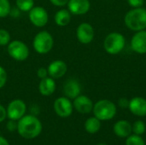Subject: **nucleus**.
I'll use <instances>...</instances> for the list:
<instances>
[{
  "mask_svg": "<svg viewBox=\"0 0 146 145\" xmlns=\"http://www.w3.org/2000/svg\"><path fill=\"white\" fill-rule=\"evenodd\" d=\"M42 123L35 115H25L18 121L17 132L21 137L26 139H33L42 132Z\"/></svg>",
  "mask_w": 146,
  "mask_h": 145,
  "instance_id": "obj_1",
  "label": "nucleus"
},
{
  "mask_svg": "<svg viewBox=\"0 0 146 145\" xmlns=\"http://www.w3.org/2000/svg\"><path fill=\"white\" fill-rule=\"evenodd\" d=\"M124 23L126 26L133 32H139L146 29V9L133 8L124 17Z\"/></svg>",
  "mask_w": 146,
  "mask_h": 145,
  "instance_id": "obj_2",
  "label": "nucleus"
},
{
  "mask_svg": "<svg viewBox=\"0 0 146 145\" xmlns=\"http://www.w3.org/2000/svg\"><path fill=\"white\" fill-rule=\"evenodd\" d=\"M92 112L94 116L101 121H106L112 120L117 112L116 105L110 100L102 99L98 101L93 105Z\"/></svg>",
  "mask_w": 146,
  "mask_h": 145,
  "instance_id": "obj_3",
  "label": "nucleus"
},
{
  "mask_svg": "<svg viewBox=\"0 0 146 145\" xmlns=\"http://www.w3.org/2000/svg\"><path fill=\"white\" fill-rule=\"evenodd\" d=\"M126 46V38L118 32L109 33L104 40V49L110 55L121 53Z\"/></svg>",
  "mask_w": 146,
  "mask_h": 145,
  "instance_id": "obj_4",
  "label": "nucleus"
},
{
  "mask_svg": "<svg viewBox=\"0 0 146 145\" xmlns=\"http://www.w3.org/2000/svg\"><path fill=\"white\" fill-rule=\"evenodd\" d=\"M53 46V36L47 31H40L33 38V47L38 54L45 55L52 50Z\"/></svg>",
  "mask_w": 146,
  "mask_h": 145,
  "instance_id": "obj_5",
  "label": "nucleus"
},
{
  "mask_svg": "<svg viewBox=\"0 0 146 145\" xmlns=\"http://www.w3.org/2000/svg\"><path fill=\"white\" fill-rule=\"evenodd\" d=\"M7 52L9 56L17 62H24L29 56L28 46L21 40L15 39L9 42L7 45Z\"/></svg>",
  "mask_w": 146,
  "mask_h": 145,
  "instance_id": "obj_6",
  "label": "nucleus"
},
{
  "mask_svg": "<svg viewBox=\"0 0 146 145\" xmlns=\"http://www.w3.org/2000/svg\"><path fill=\"white\" fill-rule=\"evenodd\" d=\"M28 18L30 22L36 27H44L47 25L49 21V15L47 10L42 6H34L28 12Z\"/></svg>",
  "mask_w": 146,
  "mask_h": 145,
  "instance_id": "obj_7",
  "label": "nucleus"
},
{
  "mask_svg": "<svg viewBox=\"0 0 146 145\" xmlns=\"http://www.w3.org/2000/svg\"><path fill=\"white\" fill-rule=\"evenodd\" d=\"M53 109L55 113L61 118L69 117L74 111V106L71 99L66 97L65 96L60 97L55 100Z\"/></svg>",
  "mask_w": 146,
  "mask_h": 145,
  "instance_id": "obj_8",
  "label": "nucleus"
},
{
  "mask_svg": "<svg viewBox=\"0 0 146 145\" xmlns=\"http://www.w3.org/2000/svg\"><path fill=\"white\" fill-rule=\"evenodd\" d=\"M7 117L9 120L19 121L26 115L27 105L24 101L21 99L12 100L7 107Z\"/></svg>",
  "mask_w": 146,
  "mask_h": 145,
  "instance_id": "obj_9",
  "label": "nucleus"
},
{
  "mask_svg": "<svg viewBox=\"0 0 146 145\" xmlns=\"http://www.w3.org/2000/svg\"><path fill=\"white\" fill-rule=\"evenodd\" d=\"M95 36L93 26L88 22L80 23L76 29V37L79 42L82 44H91Z\"/></svg>",
  "mask_w": 146,
  "mask_h": 145,
  "instance_id": "obj_10",
  "label": "nucleus"
},
{
  "mask_svg": "<svg viewBox=\"0 0 146 145\" xmlns=\"http://www.w3.org/2000/svg\"><path fill=\"white\" fill-rule=\"evenodd\" d=\"M130 46L132 50L137 54H146V29L135 32L131 38Z\"/></svg>",
  "mask_w": 146,
  "mask_h": 145,
  "instance_id": "obj_11",
  "label": "nucleus"
},
{
  "mask_svg": "<svg viewBox=\"0 0 146 145\" xmlns=\"http://www.w3.org/2000/svg\"><path fill=\"white\" fill-rule=\"evenodd\" d=\"M94 103H92V99L85 95H80L74 99L73 106L74 109L80 114L86 115L90 114L93 109Z\"/></svg>",
  "mask_w": 146,
  "mask_h": 145,
  "instance_id": "obj_12",
  "label": "nucleus"
},
{
  "mask_svg": "<svg viewBox=\"0 0 146 145\" xmlns=\"http://www.w3.org/2000/svg\"><path fill=\"white\" fill-rule=\"evenodd\" d=\"M48 74L54 79L62 78L68 72V65L62 60H55L51 62L48 68Z\"/></svg>",
  "mask_w": 146,
  "mask_h": 145,
  "instance_id": "obj_13",
  "label": "nucleus"
},
{
  "mask_svg": "<svg viewBox=\"0 0 146 145\" xmlns=\"http://www.w3.org/2000/svg\"><path fill=\"white\" fill-rule=\"evenodd\" d=\"M67 6L72 15H83L90 10L91 3L90 0H69Z\"/></svg>",
  "mask_w": 146,
  "mask_h": 145,
  "instance_id": "obj_14",
  "label": "nucleus"
},
{
  "mask_svg": "<svg viewBox=\"0 0 146 145\" xmlns=\"http://www.w3.org/2000/svg\"><path fill=\"white\" fill-rule=\"evenodd\" d=\"M128 109L132 114L139 117L146 116V99L142 97H135L129 100Z\"/></svg>",
  "mask_w": 146,
  "mask_h": 145,
  "instance_id": "obj_15",
  "label": "nucleus"
},
{
  "mask_svg": "<svg viewBox=\"0 0 146 145\" xmlns=\"http://www.w3.org/2000/svg\"><path fill=\"white\" fill-rule=\"evenodd\" d=\"M64 96L69 99H74L81 93V85L75 79H68L63 85Z\"/></svg>",
  "mask_w": 146,
  "mask_h": 145,
  "instance_id": "obj_16",
  "label": "nucleus"
},
{
  "mask_svg": "<svg viewBox=\"0 0 146 145\" xmlns=\"http://www.w3.org/2000/svg\"><path fill=\"white\" fill-rule=\"evenodd\" d=\"M38 92L44 97L51 96L56 89V84L53 78L48 76L44 79H40L38 86Z\"/></svg>",
  "mask_w": 146,
  "mask_h": 145,
  "instance_id": "obj_17",
  "label": "nucleus"
},
{
  "mask_svg": "<svg viewBox=\"0 0 146 145\" xmlns=\"http://www.w3.org/2000/svg\"><path fill=\"white\" fill-rule=\"evenodd\" d=\"M113 130H114L115 134L117 137L121 138H127L133 132L132 125L125 120H121V121H117L114 125Z\"/></svg>",
  "mask_w": 146,
  "mask_h": 145,
  "instance_id": "obj_18",
  "label": "nucleus"
},
{
  "mask_svg": "<svg viewBox=\"0 0 146 145\" xmlns=\"http://www.w3.org/2000/svg\"><path fill=\"white\" fill-rule=\"evenodd\" d=\"M72 14L67 9H61L55 14V23L59 26H66L71 21Z\"/></svg>",
  "mask_w": 146,
  "mask_h": 145,
  "instance_id": "obj_19",
  "label": "nucleus"
},
{
  "mask_svg": "<svg viewBox=\"0 0 146 145\" xmlns=\"http://www.w3.org/2000/svg\"><path fill=\"white\" fill-rule=\"evenodd\" d=\"M101 128V121L97 117H90L85 122V129L90 134L97 133Z\"/></svg>",
  "mask_w": 146,
  "mask_h": 145,
  "instance_id": "obj_20",
  "label": "nucleus"
},
{
  "mask_svg": "<svg viewBox=\"0 0 146 145\" xmlns=\"http://www.w3.org/2000/svg\"><path fill=\"white\" fill-rule=\"evenodd\" d=\"M16 8L22 12H29L34 7V0H15Z\"/></svg>",
  "mask_w": 146,
  "mask_h": 145,
  "instance_id": "obj_21",
  "label": "nucleus"
},
{
  "mask_svg": "<svg viewBox=\"0 0 146 145\" xmlns=\"http://www.w3.org/2000/svg\"><path fill=\"white\" fill-rule=\"evenodd\" d=\"M11 5L9 0H0V18H5L9 15Z\"/></svg>",
  "mask_w": 146,
  "mask_h": 145,
  "instance_id": "obj_22",
  "label": "nucleus"
},
{
  "mask_svg": "<svg viewBox=\"0 0 146 145\" xmlns=\"http://www.w3.org/2000/svg\"><path fill=\"white\" fill-rule=\"evenodd\" d=\"M126 145H145V142L141 136L136 134H133V135L131 134L127 138Z\"/></svg>",
  "mask_w": 146,
  "mask_h": 145,
  "instance_id": "obj_23",
  "label": "nucleus"
},
{
  "mask_svg": "<svg viewBox=\"0 0 146 145\" xmlns=\"http://www.w3.org/2000/svg\"><path fill=\"white\" fill-rule=\"evenodd\" d=\"M132 129H133V132L134 134L141 136L142 134H144L145 132L146 126L144 121H136L133 123V125H132Z\"/></svg>",
  "mask_w": 146,
  "mask_h": 145,
  "instance_id": "obj_24",
  "label": "nucleus"
},
{
  "mask_svg": "<svg viewBox=\"0 0 146 145\" xmlns=\"http://www.w3.org/2000/svg\"><path fill=\"white\" fill-rule=\"evenodd\" d=\"M11 41L10 33L3 28H0V46H6Z\"/></svg>",
  "mask_w": 146,
  "mask_h": 145,
  "instance_id": "obj_25",
  "label": "nucleus"
},
{
  "mask_svg": "<svg viewBox=\"0 0 146 145\" xmlns=\"http://www.w3.org/2000/svg\"><path fill=\"white\" fill-rule=\"evenodd\" d=\"M7 80H8V73L6 70L2 66H0V90L5 86Z\"/></svg>",
  "mask_w": 146,
  "mask_h": 145,
  "instance_id": "obj_26",
  "label": "nucleus"
},
{
  "mask_svg": "<svg viewBox=\"0 0 146 145\" xmlns=\"http://www.w3.org/2000/svg\"><path fill=\"white\" fill-rule=\"evenodd\" d=\"M17 126H18V121L15 120H9L6 123V129L11 132L17 131Z\"/></svg>",
  "mask_w": 146,
  "mask_h": 145,
  "instance_id": "obj_27",
  "label": "nucleus"
},
{
  "mask_svg": "<svg viewBox=\"0 0 146 145\" xmlns=\"http://www.w3.org/2000/svg\"><path fill=\"white\" fill-rule=\"evenodd\" d=\"M127 2L132 8H140L145 3V0H127Z\"/></svg>",
  "mask_w": 146,
  "mask_h": 145,
  "instance_id": "obj_28",
  "label": "nucleus"
},
{
  "mask_svg": "<svg viewBox=\"0 0 146 145\" xmlns=\"http://www.w3.org/2000/svg\"><path fill=\"white\" fill-rule=\"evenodd\" d=\"M37 76H38V78L40 79L48 77L49 74H48V70H47V68H44V67L38 68V70H37Z\"/></svg>",
  "mask_w": 146,
  "mask_h": 145,
  "instance_id": "obj_29",
  "label": "nucleus"
},
{
  "mask_svg": "<svg viewBox=\"0 0 146 145\" xmlns=\"http://www.w3.org/2000/svg\"><path fill=\"white\" fill-rule=\"evenodd\" d=\"M118 105L121 109H128L129 106V100L126 97H121L118 100Z\"/></svg>",
  "mask_w": 146,
  "mask_h": 145,
  "instance_id": "obj_30",
  "label": "nucleus"
},
{
  "mask_svg": "<svg viewBox=\"0 0 146 145\" xmlns=\"http://www.w3.org/2000/svg\"><path fill=\"white\" fill-rule=\"evenodd\" d=\"M54 6L56 7H63L68 4L69 0H49Z\"/></svg>",
  "mask_w": 146,
  "mask_h": 145,
  "instance_id": "obj_31",
  "label": "nucleus"
},
{
  "mask_svg": "<svg viewBox=\"0 0 146 145\" xmlns=\"http://www.w3.org/2000/svg\"><path fill=\"white\" fill-rule=\"evenodd\" d=\"M7 118V109L0 104V122H3Z\"/></svg>",
  "mask_w": 146,
  "mask_h": 145,
  "instance_id": "obj_32",
  "label": "nucleus"
},
{
  "mask_svg": "<svg viewBox=\"0 0 146 145\" xmlns=\"http://www.w3.org/2000/svg\"><path fill=\"white\" fill-rule=\"evenodd\" d=\"M0 145H9V144L5 138L0 136Z\"/></svg>",
  "mask_w": 146,
  "mask_h": 145,
  "instance_id": "obj_33",
  "label": "nucleus"
},
{
  "mask_svg": "<svg viewBox=\"0 0 146 145\" xmlns=\"http://www.w3.org/2000/svg\"><path fill=\"white\" fill-rule=\"evenodd\" d=\"M97 145H107V144H97Z\"/></svg>",
  "mask_w": 146,
  "mask_h": 145,
  "instance_id": "obj_34",
  "label": "nucleus"
}]
</instances>
